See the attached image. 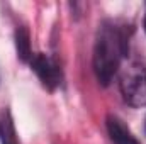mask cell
Returning a JSON list of instances; mask_svg holds the SVG:
<instances>
[{
	"label": "cell",
	"mask_w": 146,
	"mask_h": 144,
	"mask_svg": "<svg viewBox=\"0 0 146 144\" xmlns=\"http://www.w3.org/2000/svg\"><path fill=\"white\" fill-rule=\"evenodd\" d=\"M107 131H109L110 141L114 144H141L131 132V129L115 115L107 117Z\"/></svg>",
	"instance_id": "4"
},
{
	"label": "cell",
	"mask_w": 146,
	"mask_h": 144,
	"mask_svg": "<svg viewBox=\"0 0 146 144\" xmlns=\"http://www.w3.org/2000/svg\"><path fill=\"white\" fill-rule=\"evenodd\" d=\"M145 32H146V15H145Z\"/></svg>",
	"instance_id": "7"
},
{
	"label": "cell",
	"mask_w": 146,
	"mask_h": 144,
	"mask_svg": "<svg viewBox=\"0 0 146 144\" xmlns=\"http://www.w3.org/2000/svg\"><path fill=\"white\" fill-rule=\"evenodd\" d=\"M0 141H2V144H19L9 112H3L0 115Z\"/></svg>",
	"instance_id": "6"
},
{
	"label": "cell",
	"mask_w": 146,
	"mask_h": 144,
	"mask_svg": "<svg viewBox=\"0 0 146 144\" xmlns=\"http://www.w3.org/2000/svg\"><path fill=\"white\" fill-rule=\"evenodd\" d=\"M119 90L126 104L131 107L146 105V68L139 63L129 65L119 78Z\"/></svg>",
	"instance_id": "2"
},
{
	"label": "cell",
	"mask_w": 146,
	"mask_h": 144,
	"mask_svg": "<svg viewBox=\"0 0 146 144\" xmlns=\"http://www.w3.org/2000/svg\"><path fill=\"white\" fill-rule=\"evenodd\" d=\"M31 66H33L34 73L39 76L41 83H42L48 90H54V88L60 85V80H61L60 66H58L56 61L51 59L49 56H46V54H42V53L33 54Z\"/></svg>",
	"instance_id": "3"
},
{
	"label": "cell",
	"mask_w": 146,
	"mask_h": 144,
	"mask_svg": "<svg viewBox=\"0 0 146 144\" xmlns=\"http://www.w3.org/2000/svg\"><path fill=\"white\" fill-rule=\"evenodd\" d=\"M126 53H127L126 32L114 22L102 24L97 32L94 48V71L97 80L104 87H107L115 76Z\"/></svg>",
	"instance_id": "1"
},
{
	"label": "cell",
	"mask_w": 146,
	"mask_h": 144,
	"mask_svg": "<svg viewBox=\"0 0 146 144\" xmlns=\"http://www.w3.org/2000/svg\"><path fill=\"white\" fill-rule=\"evenodd\" d=\"M15 46H17V56L22 61H29L33 59V53H31V42H29V32L24 27H19L15 32Z\"/></svg>",
	"instance_id": "5"
}]
</instances>
